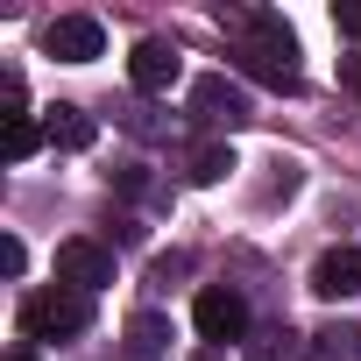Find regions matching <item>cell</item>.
<instances>
[{
  "label": "cell",
  "mask_w": 361,
  "mask_h": 361,
  "mask_svg": "<svg viewBox=\"0 0 361 361\" xmlns=\"http://www.w3.org/2000/svg\"><path fill=\"white\" fill-rule=\"evenodd\" d=\"M241 71L276 85V92H298V36L283 15H248V43H241Z\"/></svg>",
  "instance_id": "1"
},
{
  "label": "cell",
  "mask_w": 361,
  "mask_h": 361,
  "mask_svg": "<svg viewBox=\"0 0 361 361\" xmlns=\"http://www.w3.org/2000/svg\"><path fill=\"white\" fill-rule=\"evenodd\" d=\"M85 326H92V298L71 290V283L36 290V298L22 305V333H29V340H78Z\"/></svg>",
  "instance_id": "2"
},
{
  "label": "cell",
  "mask_w": 361,
  "mask_h": 361,
  "mask_svg": "<svg viewBox=\"0 0 361 361\" xmlns=\"http://www.w3.org/2000/svg\"><path fill=\"white\" fill-rule=\"evenodd\" d=\"M192 326H199L206 347H234V340H248V298L234 283H206L199 305H192Z\"/></svg>",
  "instance_id": "3"
},
{
  "label": "cell",
  "mask_w": 361,
  "mask_h": 361,
  "mask_svg": "<svg viewBox=\"0 0 361 361\" xmlns=\"http://www.w3.org/2000/svg\"><path fill=\"white\" fill-rule=\"evenodd\" d=\"M177 78H185V50L163 43V36H142L135 57H128V85L135 92H170Z\"/></svg>",
  "instance_id": "4"
},
{
  "label": "cell",
  "mask_w": 361,
  "mask_h": 361,
  "mask_svg": "<svg viewBox=\"0 0 361 361\" xmlns=\"http://www.w3.org/2000/svg\"><path fill=\"white\" fill-rule=\"evenodd\" d=\"M99 50H106V29L92 15H57L43 29V57H57V64H92Z\"/></svg>",
  "instance_id": "5"
},
{
  "label": "cell",
  "mask_w": 361,
  "mask_h": 361,
  "mask_svg": "<svg viewBox=\"0 0 361 361\" xmlns=\"http://www.w3.org/2000/svg\"><path fill=\"white\" fill-rule=\"evenodd\" d=\"M192 114L213 128H234V121H248V92L227 71H206V78H192Z\"/></svg>",
  "instance_id": "6"
},
{
  "label": "cell",
  "mask_w": 361,
  "mask_h": 361,
  "mask_svg": "<svg viewBox=\"0 0 361 361\" xmlns=\"http://www.w3.org/2000/svg\"><path fill=\"white\" fill-rule=\"evenodd\" d=\"M57 283H71V290H106L114 283V255L99 248V241H64L57 248Z\"/></svg>",
  "instance_id": "7"
},
{
  "label": "cell",
  "mask_w": 361,
  "mask_h": 361,
  "mask_svg": "<svg viewBox=\"0 0 361 361\" xmlns=\"http://www.w3.org/2000/svg\"><path fill=\"white\" fill-rule=\"evenodd\" d=\"M312 290L319 298H361V248H326L312 262Z\"/></svg>",
  "instance_id": "8"
},
{
  "label": "cell",
  "mask_w": 361,
  "mask_h": 361,
  "mask_svg": "<svg viewBox=\"0 0 361 361\" xmlns=\"http://www.w3.org/2000/svg\"><path fill=\"white\" fill-rule=\"evenodd\" d=\"M170 354V319L163 312H135L128 319V361H163Z\"/></svg>",
  "instance_id": "9"
},
{
  "label": "cell",
  "mask_w": 361,
  "mask_h": 361,
  "mask_svg": "<svg viewBox=\"0 0 361 361\" xmlns=\"http://www.w3.org/2000/svg\"><path fill=\"white\" fill-rule=\"evenodd\" d=\"M43 135H50V149H92V114L85 106H50V121H43Z\"/></svg>",
  "instance_id": "10"
},
{
  "label": "cell",
  "mask_w": 361,
  "mask_h": 361,
  "mask_svg": "<svg viewBox=\"0 0 361 361\" xmlns=\"http://www.w3.org/2000/svg\"><path fill=\"white\" fill-rule=\"evenodd\" d=\"M312 340H319V361H361V326H340V319H333V326H319Z\"/></svg>",
  "instance_id": "11"
},
{
  "label": "cell",
  "mask_w": 361,
  "mask_h": 361,
  "mask_svg": "<svg viewBox=\"0 0 361 361\" xmlns=\"http://www.w3.org/2000/svg\"><path fill=\"white\" fill-rule=\"evenodd\" d=\"M227 170H234V149H227V142H206V149L192 156V170H185V177H192V185H220Z\"/></svg>",
  "instance_id": "12"
},
{
  "label": "cell",
  "mask_w": 361,
  "mask_h": 361,
  "mask_svg": "<svg viewBox=\"0 0 361 361\" xmlns=\"http://www.w3.org/2000/svg\"><path fill=\"white\" fill-rule=\"evenodd\" d=\"M36 142H50V135H43V128H36L29 114H22V121H8V163H22V156H36Z\"/></svg>",
  "instance_id": "13"
},
{
  "label": "cell",
  "mask_w": 361,
  "mask_h": 361,
  "mask_svg": "<svg viewBox=\"0 0 361 361\" xmlns=\"http://www.w3.org/2000/svg\"><path fill=\"white\" fill-rule=\"evenodd\" d=\"M333 29H340L347 43H361V0H340V8H333Z\"/></svg>",
  "instance_id": "14"
},
{
  "label": "cell",
  "mask_w": 361,
  "mask_h": 361,
  "mask_svg": "<svg viewBox=\"0 0 361 361\" xmlns=\"http://www.w3.org/2000/svg\"><path fill=\"white\" fill-rule=\"evenodd\" d=\"M0 269H8V276H22V269H29V255H22V241H0Z\"/></svg>",
  "instance_id": "15"
},
{
  "label": "cell",
  "mask_w": 361,
  "mask_h": 361,
  "mask_svg": "<svg viewBox=\"0 0 361 361\" xmlns=\"http://www.w3.org/2000/svg\"><path fill=\"white\" fill-rule=\"evenodd\" d=\"M340 85L361 99V50H354V57H340Z\"/></svg>",
  "instance_id": "16"
},
{
  "label": "cell",
  "mask_w": 361,
  "mask_h": 361,
  "mask_svg": "<svg viewBox=\"0 0 361 361\" xmlns=\"http://www.w3.org/2000/svg\"><path fill=\"white\" fill-rule=\"evenodd\" d=\"M8 361H36V347H15V354H8Z\"/></svg>",
  "instance_id": "17"
},
{
  "label": "cell",
  "mask_w": 361,
  "mask_h": 361,
  "mask_svg": "<svg viewBox=\"0 0 361 361\" xmlns=\"http://www.w3.org/2000/svg\"><path fill=\"white\" fill-rule=\"evenodd\" d=\"M199 361H220V354H199Z\"/></svg>",
  "instance_id": "18"
}]
</instances>
